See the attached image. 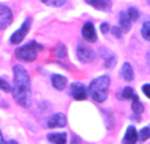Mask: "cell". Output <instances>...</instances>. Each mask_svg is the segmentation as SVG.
<instances>
[{
    "instance_id": "obj_1",
    "label": "cell",
    "mask_w": 150,
    "mask_h": 144,
    "mask_svg": "<svg viewBox=\"0 0 150 144\" xmlns=\"http://www.w3.org/2000/svg\"><path fill=\"white\" fill-rule=\"evenodd\" d=\"M12 94L18 105L28 108L30 105V77L23 66L13 67Z\"/></svg>"
},
{
    "instance_id": "obj_2",
    "label": "cell",
    "mask_w": 150,
    "mask_h": 144,
    "mask_svg": "<svg viewBox=\"0 0 150 144\" xmlns=\"http://www.w3.org/2000/svg\"><path fill=\"white\" fill-rule=\"evenodd\" d=\"M109 84H111V80L108 76L96 77L95 80L91 81L90 87H88L90 96L96 102H104L107 100V96H108Z\"/></svg>"
},
{
    "instance_id": "obj_3",
    "label": "cell",
    "mask_w": 150,
    "mask_h": 144,
    "mask_svg": "<svg viewBox=\"0 0 150 144\" xmlns=\"http://www.w3.org/2000/svg\"><path fill=\"white\" fill-rule=\"evenodd\" d=\"M42 50V45L37 43L36 41H32L29 43L24 45V46H20L17 50H16V57L20 60H24V62H33L37 58V54L38 51Z\"/></svg>"
},
{
    "instance_id": "obj_4",
    "label": "cell",
    "mask_w": 150,
    "mask_h": 144,
    "mask_svg": "<svg viewBox=\"0 0 150 144\" xmlns=\"http://www.w3.org/2000/svg\"><path fill=\"white\" fill-rule=\"evenodd\" d=\"M30 22H32L30 18H26V20L24 21V24L20 26V29H17V30H16L15 33L11 36V38H9L11 43H13V45L20 43V42L25 38V36L28 34L29 29H30Z\"/></svg>"
},
{
    "instance_id": "obj_5",
    "label": "cell",
    "mask_w": 150,
    "mask_h": 144,
    "mask_svg": "<svg viewBox=\"0 0 150 144\" xmlns=\"http://www.w3.org/2000/svg\"><path fill=\"white\" fill-rule=\"evenodd\" d=\"M12 10L4 4H0V30H4L12 22Z\"/></svg>"
},
{
    "instance_id": "obj_6",
    "label": "cell",
    "mask_w": 150,
    "mask_h": 144,
    "mask_svg": "<svg viewBox=\"0 0 150 144\" xmlns=\"http://www.w3.org/2000/svg\"><path fill=\"white\" fill-rule=\"evenodd\" d=\"M70 94L73 96V98L78 101H82V100H86L87 98V89L83 84L80 82H74L71 84V88H70Z\"/></svg>"
},
{
    "instance_id": "obj_7",
    "label": "cell",
    "mask_w": 150,
    "mask_h": 144,
    "mask_svg": "<svg viewBox=\"0 0 150 144\" xmlns=\"http://www.w3.org/2000/svg\"><path fill=\"white\" fill-rule=\"evenodd\" d=\"M76 55H78V58H79L80 62H83V63H88L95 58L93 51L90 49V47L86 46V45H79V46H78Z\"/></svg>"
},
{
    "instance_id": "obj_8",
    "label": "cell",
    "mask_w": 150,
    "mask_h": 144,
    "mask_svg": "<svg viewBox=\"0 0 150 144\" xmlns=\"http://www.w3.org/2000/svg\"><path fill=\"white\" fill-rule=\"evenodd\" d=\"M82 36L86 41L88 42H96L98 37H96V30H95V26H93L92 22H86L82 28Z\"/></svg>"
},
{
    "instance_id": "obj_9",
    "label": "cell",
    "mask_w": 150,
    "mask_h": 144,
    "mask_svg": "<svg viewBox=\"0 0 150 144\" xmlns=\"http://www.w3.org/2000/svg\"><path fill=\"white\" fill-rule=\"evenodd\" d=\"M66 122L67 121H66L65 114L57 113L49 118V121H47V127H49V129H59V127L66 126Z\"/></svg>"
},
{
    "instance_id": "obj_10",
    "label": "cell",
    "mask_w": 150,
    "mask_h": 144,
    "mask_svg": "<svg viewBox=\"0 0 150 144\" xmlns=\"http://www.w3.org/2000/svg\"><path fill=\"white\" fill-rule=\"evenodd\" d=\"M99 52H100V57L104 59V63H105L107 68H112L116 64V57H115V54L112 51H109L105 47H100Z\"/></svg>"
},
{
    "instance_id": "obj_11",
    "label": "cell",
    "mask_w": 150,
    "mask_h": 144,
    "mask_svg": "<svg viewBox=\"0 0 150 144\" xmlns=\"http://www.w3.org/2000/svg\"><path fill=\"white\" fill-rule=\"evenodd\" d=\"M47 140L50 144H66L67 143V134L66 132H54L47 135Z\"/></svg>"
},
{
    "instance_id": "obj_12",
    "label": "cell",
    "mask_w": 150,
    "mask_h": 144,
    "mask_svg": "<svg viewBox=\"0 0 150 144\" xmlns=\"http://www.w3.org/2000/svg\"><path fill=\"white\" fill-rule=\"evenodd\" d=\"M138 140V135H137V131L133 126H129L125 132V136H124V140L122 143L124 144H136Z\"/></svg>"
},
{
    "instance_id": "obj_13",
    "label": "cell",
    "mask_w": 150,
    "mask_h": 144,
    "mask_svg": "<svg viewBox=\"0 0 150 144\" xmlns=\"http://www.w3.org/2000/svg\"><path fill=\"white\" fill-rule=\"evenodd\" d=\"M52 84L55 89L62 90V89H65L66 85H67V79H66L65 76H62V75L55 73V75L52 76Z\"/></svg>"
},
{
    "instance_id": "obj_14",
    "label": "cell",
    "mask_w": 150,
    "mask_h": 144,
    "mask_svg": "<svg viewBox=\"0 0 150 144\" xmlns=\"http://www.w3.org/2000/svg\"><path fill=\"white\" fill-rule=\"evenodd\" d=\"M120 73H121V77L125 80V81H132L133 77H134L133 68H132V66H130V63H128V62H125L124 64H122Z\"/></svg>"
},
{
    "instance_id": "obj_15",
    "label": "cell",
    "mask_w": 150,
    "mask_h": 144,
    "mask_svg": "<svg viewBox=\"0 0 150 144\" xmlns=\"http://www.w3.org/2000/svg\"><path fill=\"white\" fill-rule=\"evenodd\" d=\"M87 3L90 5H92L96 9H109L111 8V1H107V0H87Z\"/></svg>"
},
{
    "instance_id": "obj_16",
    "label": "cell",
    "mask_w": 150,
    "mask_h": 144,
    "mask_svg": "<svg viewBox=\"0 0 150 144\" xmlns=\"http://www.w3.org/2000/svg\"><path fill=\"white\" fill-rule=\"evenodd\" d=\"M119 18H120V25H121V28L124 29V31H128L130 29V24H132V21L129 20L127 12H120Z\"/></svg>"
},
{
    "instance_id": "obj_17",
    "label": "cell",
    "mask_w": 150,
    "mask_h": 144,
    "mask_svg": "<svg viewBox=\"0 0 150 144\" xmlns=\"http://www.w3.org/2000/svg\"><path fill=\"white\" fill-rule=\"evenodd\" d=\"M133 100V103H132V110H133V113L136 114V115H138V114H141L144 111V106H142V103L140 102V100H138V97H137V94L134 96V97L132 98Z\"/></svg>"
},
{
    "instance_id": "obj_18",
    "label": "cell",
    "mask_w": 150,
    "mask_h": 144,
    "mask_svg": "<svg viewBox=\"0 0 150 144\" xmlns=\"http://www.w3.org/2000/svg\"><path fill=\"white\" fill-rule=\"evenodd\" d=\"M134 96H136L134 90H133L130 87H127L121 92V94H119V98H122V100H132Z\"/></svg>"
},
{
    "instance_id": "obj_19",
    "label": "cell",
    "mask_w": 150,
    "mask_h": 144,
    "mask_svg": "<svg viewBox=\"0 0 150 144\" xmlns=\"http://www.w3.org/2000/svg\"><path fill=\"white\" fill-rule=\"evenodd\" d=\"M149 138H150V124L146 127H144V129L140 131V134H138V140L145 142V140H148Z\"/></svg>"
},
{
    "instance_id": "obj_20",
    "label": "cell",
    "mask_w": 150,
    "mask_h": 144,
    "mask_svg": "<svg viewBox=\"0 0 150 144\" xmlns=\"http://www.w3.org/2000/svg\"><path fill=\"white\" fill-rule=\"evenodd\" d=\"M127 15H128V17H129V20L132 21H136V20H138V16H140V12L137 10V8H134V7H130L129 9L127 10Z\"/></svg>"
},
{
    "instance_id": "obj_21",
    "label": "cell",
    "mask_w": 150,
    "mask_h": 144,
    "mask_svg": "<svg viewBox=\"0 0 150 144\" xmlns=\"http://www.w3.org/2000/svg\"><path fill=\"white\" fill-rule=\"evenodd\" d=\"M141 34H142V37L145 39L150 41V21H146V22H144L142 28H141Z\"/></svg>"
},
{
    "instance_id": "obj_22",
    "label": "cell",
    "mask_w": 150,
    "mask_h": 144,
    "mask_svg": "<svg viewBox=\"0 0 150 144\" xmlns=\"http://www.w3.org/2000/svg\"><path fill=\"white\" fill-rule=\"evenodd\" d=\"M66 54H67V50H66V46L63 43H58L57 47H55V55L58 58H65Z\"/></svg>"
},
{
    "instance_id": "obj_23",
    "label": "cell",
    "mask_w": 150,
    "mask_h": 144,
    "mask_svg": "<svg viewBox=\"0 0 150 144\" xmlns=\"http://www.w3.org/2000/svg\"><path fill=\"white\" fill-rule=\"evenodd\" d=\"M44 4L50 5V7H62L65 5L63 0H44Z\"/></svg>"
},
{
    "instance_id": "obj_24",
    "label": "cell",
    "mask_w": 150,
    "mask_h": 144,
    "mask_svg": "<svg viewBox=\"0 0 150 144\" xmlns=\"http://www.w3.org/2000/svg\"><path fill=\"white\" fill-rule=\"evenodd\" d=\"M0 89H3L4 92H9V90H11V87L8 85L7 81H4L3 79H0Z\"/></svg>"
},
{
    "instance_id": "obj_25",
    "label": "cell",
    "mask_w": 150,
    "mask_h": 144,
    "mask_svg": "<svg viewBox=\"0 0 150 144\" xmlns=\"http://www.w3.org/2000/svg\"><path fill=\"white\" fill-rule=\"evenodd\" d=\"M112 33H113V36L116 37V38H121V37H122L121 29H119V28H117V26H115V28H112Z\"/></svg>"
},
{
    "instance_id": "obj_26",
    "label": "cell",
    "mask_w": 150,
    "mask_h": 144,
    "mask_svg": "<svg viewBox=\"0 0 150 144\" xmlns=\"http://www.w3.org/2000/svg\"><path fill=\"white\" fill-rule=\"evenodd\" d=\"M142 90H144V93H145V94L150 98V84H145V85H144Z\"/></svg>"
},
{
    "instance_id": "obj_27",
    "label": "cell",
    "mask_w": 150,
    "mask_h": 144,
    "mask_svg": "<svg viewBox=\"0 0 150 144\" xmlns=\"http://www.w3.org/2000/svg\"><path fill=\"white\" fill-rule=\"evenodd\" d=\"M0 144H17V142H15V140H9V142H5V140L3 139L1 132H0Z\"/></svg>"
},
{
    "instance_id": "obj_28",
    "label": "cell",
    "mask_w": 150,
    "mask_h": 144,
    "mask_svg": "<svg viewBox=\"0 0 150 144\" xmlns=\"http://www.w3.org/2000/svg\"><path fill=\"white\" fill-rule=\"evenodd\" d=\"M100 29H101V31H103V33H107V31H108V29H109V26H108V24H107V22H104V24H101V26H100Z\"/></svg>"
},
{
    "instance_id": "obj_29",
    "label": "cell",
    "mask_w": 150,
    "mask_h": 144,
    "mask_svg": "<svg viewBox=\"0 0 150 144\" xmlns=\"http://www.w3.org/2000/svg\"><path fill=\"white\" fill-rule=\"evenodd\" d=\"M71 144H80L79 138H78V136H74V138H73V140H71Z\"/></svg>"
},
{
    "instance_id": "obj_30",
    "label": "cell",
    "mask_w": 150,
    "mask_h": 144,
    "mask_svg": "<svg viewBox=\"0 0 150 144\" xmlns=\"http://www.w3.org/2000/svg\"><path fill=\"white\" fill-rule=\"evenodd\" d=\"M146 59H148V63L150 66V52H148V55H146Z\"/></svg>"
},
{
    "instance_id": "obj_31",
    "label": "cell",
    "mask_w": 150,
    "mask_h": 144,
    "mask_svg": "<svg viewBox=\"0 0 150 144\" xmlns=\"http://www.w3.org/2000/svg\"><path fill=\"white\" fill-rule=\"evenodd\" d=\"M148 4H149V5H150V1H149V3H148Z\"/></svg>"
}]
</instances>
